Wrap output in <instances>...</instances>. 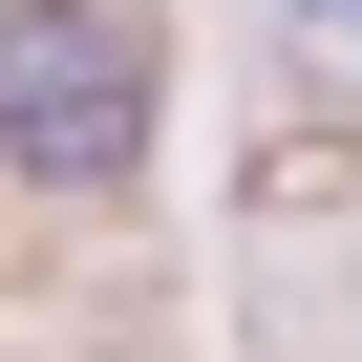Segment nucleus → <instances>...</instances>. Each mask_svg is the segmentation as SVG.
Listing matches in <instances>:
<instances>
[{
	"label": "nucleus",
	"mask_w": 362,
	"mask_h": 362,
	"mask_svg": "<svg viewBox=\"0 0 362 362\" xmlns=\"http://www.w3.org/2000/svg\"><path fill=\"white\" fill-rule=\"evenodd\" d=\"M149 149V43L107 0H0V170L22 192H128Z\"/></svg>",
	"instance_id": "obj_1"
},
{
	"label": "nucleus",
	"mask_w": 362,
	"mask_h": 362,
	"mask_svg": "<svg viewBox=\"0 0 362 362\" xmlns=\"http://www.w3.org/2000/svg\"><path fill=\"white\" fill-rule=\"evenodd\" d=\"M298 22H320V64H362V0H298Z\"/></svg>",
	"instance_id": "obj_2"
}]
</instances>
